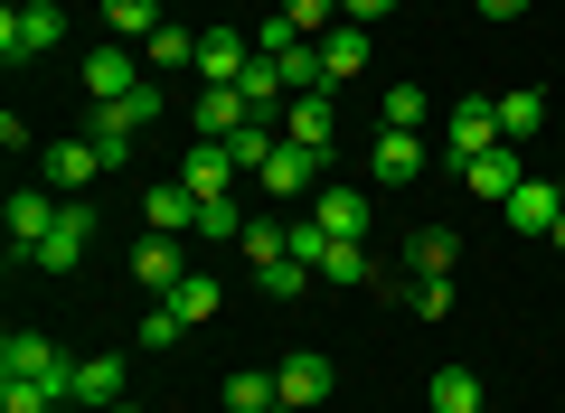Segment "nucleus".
I'll use <instances>...</instances> for the list:
<instances>
[{"mask_svg": "<svg viewBox=\"0 0 565 413\" xmlns=\"http://www.w3.org/2000/svg\"><path fill=\"white\" fill-rule=\"evenodd\" d=\"M161 113H170V95H161V85H141V95H122V104H95V132H85V141L104 151V170H122V160H132V141L151 132Z\"/></svg>", "mask_w": 565, "mask_h": 413, "instance_id": "f257e3e1", "label": "nucleus"}, {"mask_svg": "<svg viewBox=\"0 0 565 413\" xmlns=\"http://www.w3.org/2000/svg\"><path fill=\"white\" fill-rule=\"evenodd\" d=\"M57 39H66V10H57V0H10V10H0V57H10V66L47 57Z\"/></svg>", "mask_w": 565, "mask_h": 413, "instance_id": "f03ea898", "label": "nucleus"}, {"mask_svg": "<svg viewBox=\"0 0 565 413\" xmlns=\"http://www.w3.org/2000/svg\"><path fill=\"white\" fill-rule=\"evenodd\" d=\"M500 95H462V104H452V122H444V160H452V170H471V160H481V151H500Z\"/></svg>", "mask_w": 565, "mask_h": 413, "instance_id": "7ed1b4c3", "label": "nucleus"}, {"mask_svg": "<svg viewBox=\"0 0 565 413\" xmlns=\"http://www.w3.org/2000/svg\"><path fill=\"white\" fill-rule=\"evenodd\" d=\"M66 367H76V357H66L57 338H47V329H10V338H0V376H29V385H57V404H66Z\"/></svg>", "mask_w": 565, "mask_h": 413, "instance_id": "20e7f679", "label": "nucleus"}, {"mask_svg": "<svg viewBox=\"0 0 565 413\" xmlns=\"http://www.w3.org/2000/svg\"><path fill=\"white\" fill-rule=\"evenodd\" d=\"M0 217H10V263H29L47 244V226L66 217V197L57 188H10V207H0Z\"/></svg>", "mask_w": 565, "mask_h": 413, "instance_id": "39448f33", "label": "nucleus"}, {"mask_svg": "<svg viewBox=\"0 0 565 413\" xmlns=\"http://www.w3.org/2000/svg\"><path fill=\"white\" fill-rule=\"evenodd\" d=\"M180 188L189 197H245V170H236L226 141H189V151H180Z\"/></svg>", "mask_w": 565, "mask_h": 413, "instance_id": "423d86ee", "label": "nucleus"}, {"mask_svg": "<svg viewBox=\"0 0 565 413\" xmlns=\"http://www.w3.org/2000/svg\"><path fill=\"white\" fill-rule=\"evenodd\" d=\"M321 170H330L321 151H302V141H274V160H264V170H255V188L292 207V197H311V188H321Z\"/></svg>", "mask_w": 565, "mask_h": 413, "instance_id": "0eeeda50", "label": "nucleus"}, {"mask_svg": "<svg viewBox=\"0 0 565 413\" xmlns=\"http://www.w3.org/2000/svg\"><path fill=\"white\" fill-rule=\"evenodd\" d=\"M245 122H255L245 85H199V95H189V132H199V141H236Z\"/></svg>", "mask_w": 565, "mask_h": 413, "instance_id": "6e6552de", "label": "nucleus"}, {"mask_svg": "<svg viewBox=\"0 0 565 413\" xmlns=\"http://www.w3.org/2000/svg\"><path fill=\"white\" fill-rule=\"evenodd\" d=\"M141 85H151V76H141V47L104 39L95 57H85V95H95V104H122V95H141Z\"/></svg>", "mask_w": 565, "mask_h": 413, "instance_id": "1a4fd4ad", "label": "nucleus"}, {"mask_svg": "<svg viewBox=\"0 0 565 413\" xmlns=\"http://www.w3.org/2000/svg\"><path fill=\"white\" fill-rule=\"evenodd\" d=\"M85 254H95V207H76V197H66V217L47 226V244H39L29 263H39V273H76Z\"/></svg>", "mask_w": 565, "mask_h": 413, "instance_id": "9d476101", "label": "nucleus"}, {"mask_svg": "<svg viewBox=\"0 0 565 413\" xmlns=\"http://www.w3.org/2000/svg\"><path fill=\"white\" fill-rule=\"evenodd\" d=\"M39 178H47L57 197H85V188L104 178V151H95V141H47V151H39Z\"/></svg>", "mask_w": 565, "mask_h": 413, "instance_id": "9b49d317", "label": "nucleus"}, {"mask_svg": "<svg viewBox=\"0 0 565 413\" xmlns=\"http://www.w3.org/2000/svg\"><path fill=\"white\" fill-rule=\"evenodd\" d=\"M462 188L481 197V207H509V197L527 188V170H519V141H500V151H481V160L462 170Z\"/></svg>", "mask_w": 565, "mask_h": 413, "instance_id": "f8f14e48", "label": "nucleus"}, {"mask_svg": "<svg viewBox=\"0 0 565 413\" xmlns=\"http://www.w3.org/2000/svg\"><path fill=\"white\" fill-rule=\"evenodd\" d=\"M245 66H255L245 29H199V66H189L199 85H245Z\"/></svg>", "mask_w": 565, "mask_h": 413, "instance_id": "ddd939ff", "label": "nucleus"}, {"mask_svg": "<svg viewBox=\"0 0 565 413\" xmlns=\"http://www.w3.org/2000/svg\"><path fill=\"white\" fill-rule=\"evenodd\" d=\"M274 385H282V413H311V404H330V357H321V348L282 357V367H274Z\"/></svg>", "mask_w": 565, "mask_h": 413, "instance_id": "4468645a", "label": "nucleus"}, {"mask_svg": "<svg viewBox=\"0 0 565 413\" xmlns=\"http://www.w3.org/2000/svg\"><path fill=\"white\" fill-rule=\"evenodd\" d=\"M282 141H302V151H321V160H330V141H340V104H330V85H321V95H292V113H282Z\"/></svg>", "mask_w": 565, "mask_h": 413, "instance_id": "2eb2a0df", "label": "nucleus"}, {"mask_svg": "<svg viewBox=\"0 0 565 413\" xmlns=\"http://www.w3.org/2000/svg\"><path fill=\"white\" fill-rule=\"evenodd\" d=\"M66 404H85V413L122 404V357H76L66 367Z\"/></svg>", "mask_w": 565, "mask_h": 413, "instance_id": "dca6fc26", "label": "nucleus"}, {"mask_svg": "<svg viewBox=\"0 0 565 413\" xmlns=\"http://www.w3.org/2000/svg\"><path fill=\"white\" fill-rule=\"evenodd\" d=\"M132 282H151V292H180V282H189V254H180V236H141L132 244Z\"/></svg>", "mask_w": 565, "mask_h": 413, "instance_id": "f3484780", "label": "nucleus"}, {"mask_svg": "<svg viewBox=\"0 0 565 413\" xmlns=\"http://www.w3.org/2000/svg\"><path fill=\"white\" fill-rule=\"evenodd\" d=\"M199 207L207 197H189L180 178H161V188L141 197V226H151V236H199Z\"/></svg>", "mask_w": 565, "mask_h": 413, "instance_id": "a211bd4d", "label": "nucleus"}, {"mask_svg": "<svg viewBox=\"0 0 565 413\" xmlns=\"http://www.w3.org/2000/svg\"><path fill=\"white\" fill-rule=\"evenodd\" d=\"M367 170H377L386 188H405V178H424V170H434V151H424V132H377Z\"/></svg>", "mask_w": 565, "mask_h": 413, "instance_id": "6ab92c4d", "label": "nucleus"}, {"mask_svg": "<svg viewBox=\"0 0 565 413\" xmlns=\"http://www.w3.org/2000/svg\"><path fill=\"white\" fill-rule=\"evenodd\" d=\"M452 263H462L452 226H415V236H405V273L415 282H452Z\"/></svg>", "mask_w": 565, "mask_h": 413, "instance_id": "aec40b11", "label": "nucleus"}, {"mask_svg": "<svg viewBox=\"0 0 565 413\" xmlns=\"http://www.w3.org/2000/svg\"><path fill=\"white\" fill-rule=\"evenodd\" d=\"M500 217H509V226H519V236H556V217H565V197H556V188H546V178H527V188H519V197H509Z\"/></svg>", "mask_w": 565, "mask_h": 413, "instance_id": "412c9836", "label": "nucleus"}, {"mask_svg": "<svg viewBox=\"0 0 565 413\" xmlns=\"http://www.w3.org/2000/svg\"><path fill=\"white\" fill-rule=\"evenodd\" d=\"M424 404H434V413H490V394H481V376H471V367H434Z\"/></svg>", "mask_w": 565, "mask_h": 413, "instance_id": "4be33fe9", "label": "nucleus"}, {"mask_svg": "<svg viewBox=\"0 0 565 413\" xmlns=\"http://www.w3.org/2000/svg\"><path fill=\"white\" fill-rule=\"evenodd\" d=\"M217 394H226V413H282V385H274V367H236Z\"/></svg>", "mask_w": 565, "mask_h": 413, "instance_id": "5701e85b", "label": "nucleus"}, {"mask_svg": "<svg viewBox=\"0 0 565 413\" xmlns=\"http://www.w3.org/2000/svg\"><path fill=\"white\" fill-rule=\"evenodd\" d=\"M141 66H161V76H180V66H199V29L161 20V29H151V39H141Z\"/></svg>", "mask_w": 565, "mask_h": 413, "instance_id": "b1692460", "label": "nucleus"}, {"mask_svg": "<svg viewBox=\"0 0 565 413\" xmlns=\"http://www.w3.org/2000/svg\"><path fill=\"white\" fill-rule=\"evenodd\" d=\"M311 217H321V236H367V217H377V207H367V188H321V207H311Z\"/></svg>", "mask_w": 565, "mask_h": 413, "instance_id": "393cba45", "label": "nucleus"}, {"mask_svg": "<svg viewBox=\"0 0 565 413\" xmlns=\"http://www.w3.org/2000/svg\"><path fill=\"white\" fill-rule=\"evenodd\" d=\"M359 66H367V29H359V20H340V29L321 39V76H330V85H349Z\"/></svg>", "mask_w": 565, "mask_h": 413, "instance_id": "a878e982", "label": "nucleus"}, {"mask_svg": "<svg viewBox=\"0 0 565 413\" xmlns=\"http://www.w3.org/2000/svg\"><path fill=\"white\" fill-rule=\"evenodd\" d=\"M311 273H321V282H367V273H377V263H367V236H330Z\"/></svg>", "mask_w": 565, "mask_h": 413, "instance_id": "bb28decb", "label": "nucleus"}, {"mask_svg": "<svg viewBox=\"0 0 565 413\" xmlns=\"http://www.w3.org/2000/svg\"><path fill=\"white\" fill-rule=\"evenodd\" d=\"M170 311H180V319H189V329H207V319H217V311H226V292H217V273H189V282H180V292H170Z\"/></svg>", "mask_w": 565, "mask_h": 413, "instance_id": "cd10ccee", "label": "nucleus"}, {"mask_svg": "<svg viewBox=\"0 0 565 413\" xmlns=\"http://www.w3.org/2000/svg\"><path fill=\"white\" fill-rule=\"evenodd\" d=\"M500 132H509V141L546 132V95H537V85H509V95H500Z\"/></svg>", "mask_w": 565, "mask_h": 413, "instance_id": "c85d7f7f", "label": "nucleus"}, {"mask_svg": "<svg viewBox=\"0 0 565 413\" xmlns=\"http://www.w3.org/2000/svg\"><path fill=\"white\" fill-rule=\"evenodd\" d=\"M236 254H245V263L264 273V263H282V254H292V226H282V217H255V226L236 236Z\"/></svg>", "mask_w": 565, "mask_h": 413, "instance_id": "c756f323", "label": "nucleus"}, {"mask_svg": "<svg viewBox=\"0 0 565 413\" xmlns=\"http://www.w3.org/2000/svg\"><path fill=\"white\" fill-rule=\"evenodd\" d=\"M104 29H114L122 47H141L151 29H161V0H104Z\"/></svg>", "mask_w": 565, "mask_h": 413, "instance_id": "7c9ffc66", "label": "nucleus"}, {"mask_svg": "<svg viewBox=\"0 0 565 413\" xmlns=\"http://www.w3.org/2000/svg\"><path fill=\"white\" fill-rule=\"evenodd\" d=\"M311 282H321V273H311L302 254H282V263H264V273H255V292H264V301H302Z\"/></svg>", "mask_w": 565, "mask_h": 413, "instance_id": "2f4dec72", "label": "nucleus"}, {"mask_svg": "<svg viewBox=\"0 0 565 413\" xmlns=\"http://www.w3.org/2000/svg\"><path fill=\"white\" fill-rule=\"evenodd\" d=\"M245 226H255V217H245V197H207V207H199V236L207 244H236Z\"/></svg>", "mask_w": 565, "mask_h": 413, "instance_id": "473e14b6", "label": "nucleus"}, {"mask_svg": "<svg viewBox=\"0 0 565 413\" xmlns=\"http://www.w3.org/2000/svg\"><path fill=\"white\" fill-rule=\"evenodd\" d=\"M424 122H434L424 85H386V132H424Z\"/></svg>", "mask_w": 565, "mask_h": 413, "instance_id": "72a5a7b5", "label": "nucleus"}, {"mask_svg": "<svg viewBox=\"0 0 565 413\" xmlns=\"http://www.w3.org/2000/svg\"><path fill=\"white\" fill-rule=\"evenodd\" d=\"M0 413H57V385H29V376H0Z\"/></svg>", "mask_w": 565, "mask_h": 413, "instance_id": "f704fd0d", "label": "nucleus"}, {"mask_svg": "<svg viewBox=\"0 0 565 413\" xmlns=\"http://www.w3.org/2000/svg\"><path fill=\"white\" fill-rule=\"evenodd\" d=\"M282 20L302 29V39H330L340 29V0H282Z\"/></svg>", "mask_w": 565, "mask_h": 413, "instance_id": "c9c22d12", "label": "nucleus"}, {"mask_svg": "<svg viewBox=\"0 0 565 413\" xmlns=\"http://www.w3.org/2000/svg\"><path fill=\"white\" fill-rule=\"evenodd\" d=\"M405 311H415V319H444L452 311V282H405Z\"/></svg>", "mask_w": 565, "mask_h": 413, "instance_id": "e433bc0d", "label": "nucleus"}, {"mask_svg": "<svg viewBox=\"0 0 565 413\" xmlns=\"http://www.w3.org/2000/svg\"><path fill=\"white\" fill-rule=\"evenodd\" d=\"M180 338H189V319L170 311V301H161V311H151V319H141V348H180Z\"/></svg>", "mask_w": 565, "mask_h": 413, "instance_id": "4c0bfd02", "label": "nucleus"}, {"mask_svg": "<svg viewBox=\"0 0 565 413\" xmlns=\"http://www.w3.org/2000/svg\"><path fill=\"white\" fill-rule=\"evenodd\" d=\"M292 47H302V29H292V20H282V10H274V20L255 29V57H292Z\"/></svg>", "mask_w": 565, "mask_h": 413, "instance_id": "58836bf2", "label": "nucleus"}, {"mask_svg": "<svg viewBox=\"0 0 565 413\" xmlns=\"http://www.w3.org/2000/svg\"><path fill=\"white\" fill-rule=\"evenodd\" d=\"M386 10H396V0H340V20H359V29H377Z\"/></svg>", "mask_w": 565, "mask_h": 413, "instance_id": "ea45409f", "label": "nucleus"}, {"mask_svg": "<svg viewBox=\"0 0 565 413\" xmlns=\"http://www.w3.org/2000/svg\"><path fill=\"white\" fill-rule=\"evenodd\" d=\"M471 10H481L490 29H509V20H527V0H471Z\"/></svg>", "mask_w": 565, "mask_h": 413, "instance_id": "a19ab883", "label": "nucleus"}, {"mask_svg": "<svg viewBox=\"0 0 565 413\" xmlns=\"http://www.w3.org/2000/svg\"><path fill=\"white\" fill-rule=\"evenodd\" d=\"M104 413H151V404H132V394H122V404H104Z\"/></svg>", "mask_w": 565, "mask_h": 413, "instance_id": "79ce46f5", "label": "nucleus"}, {"mask_svg": "<svg viewBox=\"0 0 565 413\" xmlns=\"http://www.w3.org/2000/svg\"><path fill=\"white\" fill-rule=\"evenodd\" d=\"M556 244H565V217H556Z\"/></svg>", "mask_w": 565, "mask_h": 413, "instance_id": "37998d69", "label": "nucleus"}, {"mask_svg": "<svg viewBox=\"0 0 565 413\" xmlns=\"http://www.w3.org/2000/svg\"><path fill=\"white\" fill-rule=\"evenodd\" d=\"M556 197H565V178H556Z\"/></svg>", "mask_w": 565, "mask_h": 413, "instance_id": "c03bdc74", "label": "nucleus"}]
</instances>
